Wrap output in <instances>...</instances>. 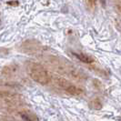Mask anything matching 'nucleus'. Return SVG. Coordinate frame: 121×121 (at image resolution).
I'll use <instances>...</instances> for the list:
<instances>
[{
    "label": "nucleus",
    "instance_id": "nucleus-1",
    "mask_svg": "<svg viewBox=\"0 0 121 121\" xmlns=\"http://www.w3.org/2000/svg\"><path fill=\"white\" fill-rule=\"evenodd\" d=\"M47 63L56 72L64 74L69 78L78 80H81L85 78L83 73L79 71L78 68H76L71 63H69L66 59L59 58L56 56H48Z\"/></svg>",
    "mask_w": 121,
    "mask_h": 121
},
{
    "label": "nucleus",
    "instance_id": "nucleus-2",
    "mask_svg": "<svg viewBox=\"0 0 121 121\" xmlns=\"http://www.w3.org/2000/svg\"><path fill=\"white\" fill-rule=\"evenodd\" d=\"M28 74L33 80L42 85L48 84L50 80L48 71L42 65L37 63H31L28 66Z\"/></svg>",
    "mask_w": 121,
    "mask_h": 121
},
{
    "label": "nucleus",
    "instance_id": "nucleus-3",
    "mask_svg": "<svg viewBox=\"0 0 121 121\" xmlns=\"http://www.w3.org/2000/svg\"><path fill=\"white\" fill-rule=\"evenodd\" d=\"M55 82L60 88L64 89L66 92H67L70 95L78 96V95H81L83 93V90L81 88H79V87L76 86L75 85H73L71 82H69L67 79L62 78H56Z\"/></svg>",
    "mask_w": 121,
    "mask_h": 121
},
{
    "label": "nucleus",
    "instance_id": "nucleus-4",
    "mask_svg": "<svg viewBox=\"0 0 121 121\" xmlns=\"http://www.w3.org/2000/svg\"><path fill=\"white\" fill-rule=\"evenodd\" d=\"M22 51L25 53H27V54H35L36 52L39 51L40 49V45L36 41L34 40H27L22 44V47H21Z\"/></svg>",
    "mask_w": 121,
    "mask_h": 121
},
{
    "label": "nucleus",
    "instance_id": "nucleus-5",
    "mask_svg": "<svg viewBox=\"0 0 121 121\" xmlns=\"http://www.w3.org/2000/svg\"><path fill=\"white\" fill-rule=\"evenodd\" d=\"M19 73V67L15 66V65H11V66H7L5 67L3 69V75L6 76V78H13L16 77Z\"/></svg>",
    "mask_w": 121,
    "mask_h": 121
},
{
    "label": "nucleus",
    "instance_id": "nucleus-6",
    "mask_svg": "<svg viewBox=\"0 0 121 121\" xmlns=\"http://www.w3.org/2000/svg\"><path fill=\"white\" fill-rule=\"evenodd\" d=\"M19 114L21 116V117L24 119L25 121H37L36 116L29 111L28 109H23L19 112Z\"/></svg>",
    "mask_w": 121,
    "mask_h": 121
},
{
    "label": "nucleus",
    "instance_id": "nucleus-7",
    "mask_svg": "<svg viewBox=\"0 0 121 121\" xmlns=\"http://www.w3.org/2000/svg\"><path fill=\"white\" fill-rule=\"evenodd\" d=\"M76 56L78 58L79 60H81L84 63H86V64H91V63L94 62V58L89 56H86V55H76Z\"/></svg>",
    "mask_w": 121,
    "mask_h": 121
},
{
    "label": "nucleus",
    "instance_id": "nucleus-8",
    "mask_svg": "<svg viewBox=\"0 0 121 121\" xmlns=\"http://www.w3.org/2000/svg\"><path fill=\"white\" fill-rule=\"evenodd\" d=\"M91 107L94 109H100L101 108V103L98 99H94L91 101Z\"/></svg>",
    "mask_w": 121,
    "mask_h": 121
},
{
    "label": "nucleus",
    "instance_id": "nucleus-9",
    "mask_svg": "<svg viewBox=\"0 0 121 121\" xmlns=\"http://www.w3.org/2000/svg\"><path fill=\"white\" fill-rule=\"evenodd\" d=\"M0 121H17V119H15L12 117L0 115Z\"/></svg>",
    "mask_w": 121,
    "mask_h": 121
}]
</instances>
